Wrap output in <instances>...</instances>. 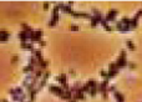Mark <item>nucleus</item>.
Instances as JSON below:
<instances>
[{
  "label": "nucleus",
  "instance_id": "c756f323",
  "mask_svg": "<svg viewBox=\"0 0 142 102\" xmlns=\"http://www.w3.org/2000/svg\"><path fill=\"white\" fill-rule=\"evenodd\" d=\"M39 45H40L41 47H45V46H46V41H44V40H40V41H39Z\"/></svg>",
  "mask_w": 142,
  "mask_h": 102
},
{
  "label": "nucleus",
  "instance_id": "f704fd0d",
  "mask_svg": "<svg viewBox=\"0 0 142 102\" xmlns=\"http://www.w3.org/2000/svg\"><path fill=\"white\" fill-rule=\"evenodd\" d=\"M70 74H71L72 76H75V75H76V74H75V71H74V70H71V71H70Z\"/></svg>",
  "mask_w": 142,
  "mask_h": 102
},
{
  "label": "nucleus",
  "instance_id": "0eeeda50",
  "mask_svg": "<svg viewBox=\"0 0 142 102\" xmlns=\"http://www.w3.org/2000/svg\"><path fill=\"white\" fill-rule=\"evenodd\" d=\"M18 38L20 39L21 42H27L29 39H30V34L26 32V31H22V30H21V31L18 34Z\"/></svg>",
  "mask_w": 142,
  "mask_h": 102
},
{
  "label": "nucleus",
  "instance_id": "a211bd4d",
  "mask_svg": "<svg viewBox=\"0 0 142 102\" xmlns=\"http://www.w3.org/2000/svg\"><path fill=\"white\" fill-rule=\"evenodd\" d=\"M118 71H120V70H111V71H108V72H107V80L116 77V76L118 75Z\"/></svg>",
  "mask_w": 142,
  "mask_h": 102
},
{
  "label": "nucleus",
  "instance_id": "9d476101",
  "mask_svg": "<svg viewBox=\"0 0 142 102\" xmlns=\"http://www.w3.org/2000/svg\"><path fill=\"white\" fill-rule=\"evenodd\" d=\"M74 100H76V101H85L86 100V96H85L84 92L77 91V92L74 93Z\"/></svg>",
  "mask_w": 142,
  "mask_h": 102
},
{
  "label": "nucleus",
  "instance_id": "72a5a7b5",
  "mask_svg": "<svg viewBox=\"0 0 142 102\" xmlns=\"http://www.w3.org/2000/svg\"><path fill=\"white\" fill-rule=\"evenodd\" d=\"M120 56H122V57H126V51H125V50H122L121 52H120Z\"/></svg>",
  "mask_w": 142,
  "mask_h": 102
},
{
  "label": "nucleus",
  "instance_id": "2f4dec72",
  "mask_svg": "<svg viewBox=\"0 0 142 102\" xmlns=\"http://www.w3.org/2000/svg\"><path fill=\"white\" fill-rule=\"evenodd\" d=\"M49 6H50L49 3H44V10H49Z\"/></svg>",
  "mask_w": 142,
  "mask_h": 102
},
{
  "label": "nucleus",
  "instance_id": "a878e982",
  "mask_svg": "<svg viewBox=\"0 0 142 102\" xmlns=\"http://www.w3.org/2000/svg\"><path fill=\"white\" fill-rule=\"evenodd\" d=\"M115 91H116V86L111 85V86L107 87V92H108V93H110V92H115Z\"/></svg>",
  "mask_w": 142,
  "mask_h": 102
},
{
  "label": "nucleus",
  "instance_id": "cd10ccee",
  "mask_svg": "<svg viewBox=\"0 0 142 102\" xmlns=\"http://www.w3.org/2000/svg\"><path fill=\"white\" fill-rule=\"evenodd\" d=\"M127 66H128L131 70H135V69H136V64H135V62H127Z\"/></svg>",
  "mask_w": 142,
  "mask_h": 102
},
{
  "label": "nucleus",
  "instance_id": "9b49d317",
  "mask_svg": "<svg viewBox=\"0 0 142 102\" xmlns=\"http://www.w3.org/2000/svg\"><path fill=\"white\" fill-rule=\"evenodd\" d=\"M55 80H56V81L60 83V85H65L66 82H67V76L65 75V74H61V75H59V76H56L55 77Z\"/></svg>",
  "mask_w": 142,
  "mask_h": 102
},
{
  "label": "nucleus",
  "instance_id": "393cba45",
  "mask_svg": "<svg viewBox=\"0 0 142 102\" xmlns=\"http://www.w3.org/2000/svg\"><path fill=\"white\" fill-rule=\"evenodd\" d=\"M111 70H118V67H117L116 62H112V64H110V66H108V71H111Z\"/></svg>",
  "mask_w": 142,
  "mask_h": 102
},
{
  "label": "nucleus",
  "instance_id": "423d86ee",
  "mask_svg": "<svg viewBox=\"0 0 142 102\" xmlns=\"http://www.w3.org/2000/svg\"><path fill=\"white\" fill-rule=\"evenodd\" d=\"M59 20H60V14L57 13V14H52V18L50 19V21H49V26L50 27H54L57 23H59Z\"/></svg>",
  "mask_w": 142,
  "mask_h": 102
},
{
  "label": "nucleus",
  "instance_id": "ddd939ff",
  "mask_svg": "<svg viewBox=\"0 0 142 102\" xmlns=\"http://www.w3.org/2000/svg\"><path fill=\"white\" fill-rule=\"evenodd\" d=\"M21 47L24 49V50L31 51V52L35 50V49H34V44H31V42H21Z\"/></svg>",
  "mask_w": 142,
  "mask_h": 102
},
{
  "label": "nucleus",
  "instance_id": "4be33fe9",
  "mask_svg": "<svg viewBox=\"0 0 142 102\" xmlns=\"http://www.w3.org/2000/svg\"><path fill=\"white\" fill-rule=\"evenodd\" d=\"M88 95H90L91 97H96V95H97V87H94V89H90Z\"/></svg>",
  "mask_w": 142,
  "mask_h": 102
},
{
  "label": "nucleus",
  "instance_id": "7ed1b4c3",
  "mask_svg": "<svg viewBox=\"0 0 142 102\" xmlns=\"http://www.w3.org/2000/svg\"><path fill=\"white\" fill-rule=\"evenodd\" d=\"M108 80H103L102 82L100 83H97V92H100V93H103V92H106L107 91V87H108Z\"/></svg>",
  "mask_w": 142,
  "mask_h": 102
},
{
  "label": "nucleus",
  "instance_id": "473e14b6",
  "mask_svg": "<svg viewBox=\"0 0 142 102\" xmlns=\"http://www.w3.org/2000/svg\"><path fill=\"white\" fill-rule=\"evenodd\" d=\"M18 60H19V57H18V56H14V57H13V60H11V62L15 64V62H18Z\"/></svg>",
  "mask_w": 142,
  "mask_h": 102
},
{
  "label": "nucleus",
  "instance_id": "5701e85b",
  "mask_svg": "<svg viewBox=\"0 0 142 102\" xmlns=\"http://www.w3.org/2000/svg\"><path fill=\"white\" fill-rule=\"evenodd\" d=\"M87 85L90 86V89H94V87H97V82L95 80H88L87 81Z\"/></svg>",
  "mask_w": 142,
  "mask_h": 102
},
{
  "label": "nucleus",
  "instance_id": "b1692460",
  "mask_svg": "<svg viewBox=\"0 0 142 102\" xmlns=\"http://www.w3.org/2000/svg\"><path fill=\"white\" fill-rule=\"evenodd\" d=\"M141 16H142V9H141V10H138V11L136 13V15H135V16H133V20H136V21H138V19H140Z\"/></svg>",
  "mask_w": 142,
  "mask_h": 102
},
{
  "label": "nucleus",
  "instance_id": "4468645a",
  "mask_svg": "<svg viewBox=\"0 0 142 102\" xmlns=\"http://www.w3.org/2000/svg\"><path fill=\"white\" fill-rule=\"evenodd\" d=\"M114 97L117 102H125V96L121 93V92H118V91H115L114 92Z\"/></svg>",
  "mask_w": 142,
  "mask_h": 102
},
{
  "label": "nucleus",
  "instance_id": "f3484780",
  "mask_svg": "<svg viewBox=\"0 0 142 102\" xmlns=\"http://www.w3.org/2000/svg\"><path fill=\"white\" fill-rule=\"evenodd\" d=\"M42 75H44V70H41V69H36L35 72H34V76L37 80H41L42 78Z\"/></svg>",
  "mask_w": 142,
  "mask_h": 102
},
{
  "label": "nucleus",
  "instance_id": "e433bc0d",
  "mask_svg": "<svg viewBox=\"0 0 142 102\" xmlns=\"http://www.w3.org/2000/svg\"><path fill=\"white\" fill-rule=\"evenodd\" d=\"M24 102H29V101H24Z\"/></svg>",
  "mask_w": 142,
  "mask_h": 102
},
{
  "label": "nucleus",
  "instance_id": "2eb2a0df",
  "mask_svg": "<svg viewBox=\"0 0 142 102\" xmlns=\"http://www.w3.org/2000/svg\"><path fill=\"white\" fill-rule=\"evenodd\" d=\"M61 98L62 100H66V101H70V100H72L74 98V93L69 90V91H65V93L61 96Z\"/></svg>",
  "mask_w": 142,
  "mask_h": 102
},
{
  "label": "nucleus",
  "instance_id": "bb28decb",
  "mask_svg": "<svg viewBox=\"0 0 142 102\" xmlns=\"http://www.w3.org/2000/svg\"><path fill=\"white\" fill-rule=\"evenodd\" d=\"M70 30H71V31H79V30H80V26H77V25H71V26H70Z\"/></svg>",
  "mask_w": 142,
  "mask_h": 102
},
{
  "label": "nucleus",
  "instance_id": "f257e3e1",
  "mask_svg": "<svg viewBox=\"0 0 142 102\" xmlns=\"http://www.w3.org/2000/svg\"><path fill=\"white\" fill-rule=\"evenodd\" d=\"M42 38V31L41 30H34L31 34H30V41H31V44L34 42H39Z\"/></svg>",
  "mask_w": 142,
  "mask_h": 102
},
{
  "label": "nucleus",
  "instance_id": "412c9836",
  "mask_svg": "<svg viewBox=\"0 0 142 102\" xmlns=\"http://www.w3.org/2000/svg\"><path fill=\"white\" fill-rule=\"evenodd\" d=\"M80 91H81V92H84V93H88V91H90V86H88L87 83L82 85V86L80 87Z\"/></svg>",
  "mask_w": 142,
  "mask_h": 102
},
{
  "label": "nucleus",
  "instance_id": "20e7f679",
  "mask_svg": "<svg viewBox=\"0 0 142 102\" xmlns=\"http://www.w3.org/2000/svg\"><path fill=\"white\" fill-rule=\"evenodd\" d=\"M117 14H118V11H117V10H115V9L110 10V11L107 13L106 18H105V20H106L107 23H111V21H115V20H116V16H117Z\"/></svg>",
  "mask_w": 142,
  "mask_h": 102
},
{
  "label": "nucleus",
  "instance_id": "f03ea898",
  "mask_svg": "<svg viewBox=\"0 0 142 102\" xmlns=\"http://www.w3.org/2000/svg\"><path fill=\"white\" fill-rule=\"evenodd\" d=\"M49 91H50L51 93L56 95V96H59V97H61L62 95L65 93V91L62 90V87L56 86V85H50V86H49Z\"/></svg>",
  "mask_w": 142,
  "mask_h": 102
},
{
  "label": "nucleus",
  "instance_id": "c85d7f7f",
  "mask_svg": "<svg viewBox=\"0 0 142 102\" xmlns=\"http://www.w3.org/2000/svg\"><path fill=\"white\" fill-rule=\"evenodd\" d=\"M100 75H101L105 80H107V72H106V71H103V70H102V71H100ZM108 81H110V80H108Z\"/></svg>",
  "mask_w": 142,
  "mask_h": 102
},
{
  "label": "nucleus",
  "instance_id": "6ab92c4d",
  "mask_svg": "<svg viewBox=\"0 0 142 102\" xmlns=\"http://www.w3.org/2000/svg\"><path fill=\"white\" fill-rule=\"evenodd\" d=\"M126 46L128 47V50H131V51H135V50H136V46H135V44H133L131 40H127V41H126Z\"/></svg>",
  "mask_w": 142,
  "mask_h": 102
},
{
  "label": "nucleus",
  "instance_id": "39448f33",
  "mask_svg": "<svg viewBox=\"0 0 142 102\" xmlns=\"http://www.w3.org/2000/svg\"><path fill=\"white\" fill-rule=\"evenodd\" d=\"M116 30H118L120 32H128V31H131V29L128 26H125L121 21H117L116 23Z\"/></svg>",
  "mask_w": 142,
  "mask_h": 102
},
{
  "label": "nucleus",
  "instance_id": "7c9ffc66",
  "mask_svg": "<svg viewBox=\"0 0 142 102\" xmlns=\"http://www.w3.org/2000/svg\"><path fill=\"white\" fill-rule=\"evenodd\" d=\"M102 95V97H103V100H107L108 98V92L106 91V92H103V93H101Z\"/></svg>",
  "mask_w": 142,
  "mask_h": 102
},
{
  "label": "nucleus",
  "instance_id": "6e6552de",
  "mask_svg": "<svg viewBox=\"0 0 142 102\" xmlns=\"http://www.w3.org/2000/svg\"><path fill=\"white\" fill-rule=\"evenodd\" d=\"M116 65H117L118 70H120V69H123V67H126V66H127V60H126V57L120 56L118 59H117V61H116Z\"/></svg>",
  "mask_w": 142,
  "mask_h": 102
},
{
  "label": "nucleus",
  "instance_id": "c9c22d12",
  "mask_svg": "<svg viewBox=\"0 0 142 102\" xmlns=\"http://www.w3.org/2000/svg\"><path fill=\"white\" fill-rule=\"evenodd\" d=\"M67 102H77V101H76V100H74V98H72V100H70V101H67Z\"/></svg>",
  "mask_w": 142,
  "mask_h": 102
},
{
  "label": "nucleus",
  "instance_id": "4c0bfd02",
  "mask_svg": "<svg viewBox=\"0 0 142 102\" xmlns=\"http://www.w3.org/2000/svg\"><path fill=\"white\" fill-rule=\"evenodd\" d=\"M0 102H1V101H0Z\"/></svg>",
  "mask_w": 142,
  "mask_h": 102
},
{
  "label": "nucleus",
  "instance_id": "dca6fc26",
  "mask_svg": "<svg viewBox=\"0 0 142 102\" xmlns=\"http://www.w3.org/2000/svg\"><path fill=\"white\" fill-rule=\"evenodd\" d=\"M35 70H36V69H35L34 66H31V65H27V66H25L24 69H22L24 74H26V75H29V74H34Z\"/></svg>",
  "mask_w": 142,
  "mask_h": 102
},
{
  "label": "nucleus",
  "instance_id": "f8f14e48",
  "mask_svg": "<svg viewBox=\"0 0 142 102\" xmlns=\"http://www.w3.org/2000/svg\"><path fill=\"white\" fill-rule=\"evenodd\" d=\"M9 36H10V34L7 32V31L0 30V41H1V42H5V41L9 40Z\"/></svg>",
  "mask_w": 142,
  "mask_h": 102
},
{
  "label": "nucleus",
  "instance_id": "aec40b11",
  "mask_svg": "<svg viewBox=\"0 0 142 102\" xmlns=\"http://www.w3.org/2000/svg\"><path fill=\"white\" fill-rule=\"evenodd\" d=\"M61 11H64L65 14H72V9H71V6H69V5H64L61 8Z\"/></svg>",
  "mask_w": 142,
  "mask_h": 102
},
{
  "label": "nucleus",
  "instance_id": "1a4fd4ad",
  "mask_svg": "<svg viewBox=\"0 0 142 102\" xmlns=\"http://www.w3.org/2000/svg\"><path fill=\"white\" fill-rule=\"evenodd\" d=\"M71 15L74 18H85V19H90V18H91L90 14H87V13H79V11H72Z\"/></svg>",
  "mask_w": 142,
  "mask_h": 102
}]
</instances>
